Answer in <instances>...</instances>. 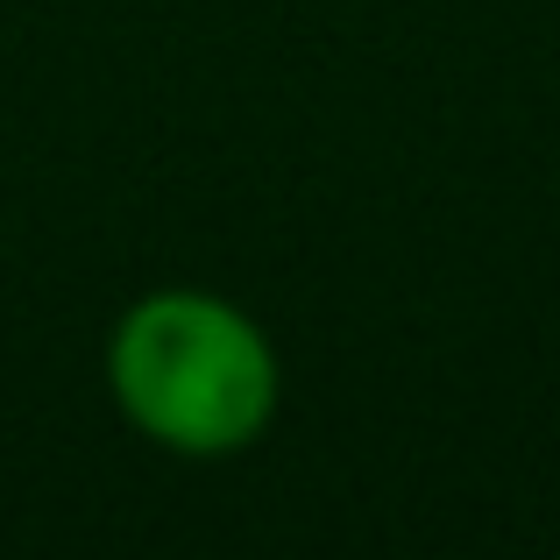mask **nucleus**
Returning <instances> with one entry per match:
<instances>
[{"label": "nucleus", "instance_id": "f257e3e1", "mask_svg": "<svg viewBox=\"0 0 560 560\" xmlns=\"http://www.w3.org/2000/svg\"><path fill=\"white\" fill-rule=\"evenodd\" d=\"M100 362L121 425L171 462H234L284 405V355L270 327L206 284H156L128 299Z\"/></svg>", "mask_w": 560, "mask_h": 560}]
</instances>
